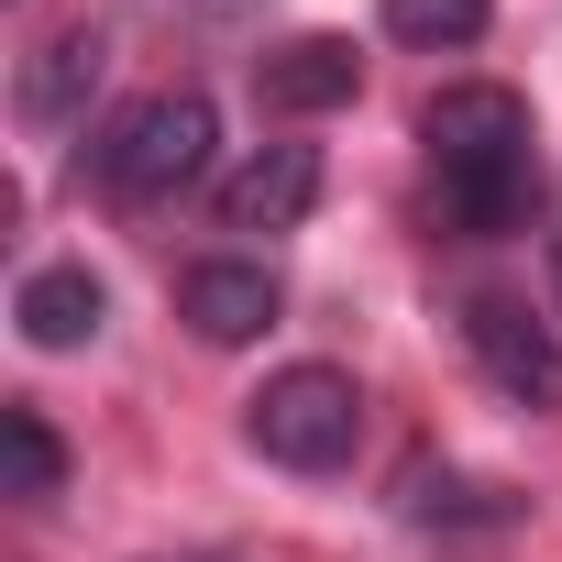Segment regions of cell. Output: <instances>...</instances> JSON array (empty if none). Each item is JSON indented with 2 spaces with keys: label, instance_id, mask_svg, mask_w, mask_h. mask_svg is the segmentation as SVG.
I'll use <instances>...</instances> for the list:
<instances>
[{
  "label": "cell",
  "instance_id": "ba28073f",
  "mask_svg": "<svg viewBox=\"0 0 562 562\" xmlns=\"http://www.w3.org/2000/svg\"><path fill=\"white\" fill-rule=\"evenodd\" d=\"M100 321H111V288L89 265H34L23 299H12V331L34 353H78V342H100Z\"/></svg>",
  "mask_w": 562,
  "mask_h": 562
},
{
  "label": "cell",
  "instance_id": "5b68a950",
  "mask_svg": "<svg viewBox=\"0 0 562 562\" xmlns=\"http://www.w3.org/2000/svg\"><path fill=\"white\" fill-rule=\"evenodd\" d=\"M276 310H288V288H276V265H254V254H210V265H188L177 276V321L199 331V342H254V331H276Z\"/></svg>",
  "mask_w": 562,
  "mask_h": 562
},
{
  "label": "cell",
  "instance_id": "277c9868",
  "mask_svg": "<svg viewBox=\"0 0 562 562\" xmlns=\"http://www.w3.org/2000/svg\"><path fill=\"white\" fill-rule=\"evenodd\" d=\"M463 342H474V364H485L496 397L562 408V342H551V321H529V299H474L463 310Z\"/></svg>",
  "mask_w": 562,
  "mask_h": 562
},
{
  "label": "cell",
  "instance_id": "7c38bea8",
  "mask_svg": "<svg viewBox=\"0 0 562 562\" xmlns=\"http://www.w3.org/2000/svg\"><path fill=\"white\" fill-rule=\"evenodd\" d=\"M155 12H199V23H243L254 0H155Z\"/></svg>",
  "mask_w": 562,
  "mask_h": 562
},
{
  "label": "cell",
  "instance_id": "8fae6325",
  "mask_svg": "<svg viewBox=\"0 0 562 562\" xmlns=\"http://www.w3.org/2000/svg\"><path fill=\"white\" fill-rule=\"evenodd\" d=\"M485 23H496V0H386V34L397 45H430V56L441 45H474Z\"/></svg>",
  "mask_w": 562,
  "mask_h": 562
},
{
  "label": "cell",
  "instance_id": "4fadbf2b",
  "mask_svg": "<svg viewBox=\"0 0 562 562\" xmlns=\"http://www.w3.org/2000/svg\"><path fill=\"white\" fill-rule=\"evenodd\" d=\"M551 288H562V254H551Z\"/></svg>",
  "mask_w": 562,
  "mask_h": 562
},
{
  "label": "cell",
  "instance_id": "52a82bcc",
  "mask_svg": "<svg viewBox=\"0 0 562 562\" xmlns=\"http://www.w3.org/2000/svg\"><path fill=\"white\" fill-rule=\"evenodd\" d=\"M310 199H321V155L310 144H265L254 166L221 177V221L232 232H288V221H310Z\"/></svg>",
  "mask_w": 562,
  "mask_h": 562
},
{
  "label": "cell",
  "instance_id": "8992f818",
  "mask_svg": "<svg viewBox=\"0 0 562 562\" xmlns=\"http://www.w3.org/2000/svg\"><path fill=\"white\" fill-rule=\"evenodd\" d=\"M254 89L276 122H321L364 89V56H353V34H288L276 56H254Z\"/></svg>",
  "mask_w": 562,
  "mask_h": 562
},
{
  "label": "cell",
  "instance_id": "9c48e42d",
  "mask_svg": "<svg viewBox=\"0 0 562 562\" xmlns=\"http://www.w3.org/2000/svg\"><path fill=\"white\" fill-rule=\"evenodd\" d=\"M89 89H100V34H89V23H67V34H45V45L23 56L12 111H23L34 133H67V122L89 111Z\"/></svg>",
  "mask_w": 562,
  "mask_h": 562
},
{
  "label": "cell",
  "instance_id": "6da1fadb",
  "mask_svg": "<svg viewBox=\"0 0 562 562\" xmlns=\"http://www.w3.org/2000/svg\"><path fill=\"white\" fill-rule=\"evenodd\" d=\"M419 144L441 166V210L452 232H518L540 199V155H529V100L496 78H463L419 111Z\"/></svg>",
  "mask_w": 562,
  "mask_h": 562
},
{
  "label": "cell",
  "instance_id": "3957f363",
  "mask_svg": "<svg viewBox=\"0 0 562 562\" xmlns=\"http://www.w3.org/2000/svg\"><path fill=\"white\" fill-rule=\"evenodd\" d=\"M243 430H254L265 463H288V474H331V463H353V441H364V386H353L342 364H288V375H265V386H254Z\"/></svg>",
  "mask_w": 562,
  "mask_h": 562
},
{
  "label": "cell",
  "instance_id": "30bf717a",
  "mask_svg": "<svg viewBox=\"0 0 562 562\" xmlns=\"http://www.w3.org/2000/svg\"><path fill=\"white\" fill-rule=\"evenodd\" d=\"M0 474H12V496H23V507L67 496V441H56V419H45V408H0Z\"/></svg>",
  "mask_w": 562,
  "mask_h": 562
},
{
  "label": "cell",
  "instance_id": "7a4b0ae2",
  "mask_svg": "<svg viewBox=\"0 0 562 562\" xmlns=\"http://www.w3.org/2000/svg\"><path fill=\"white\" fill-rule=\"evenodd\" d=\"M210 144H221V111H210L199 89H155V100H133V111L111 122L100 188L133 199V210H155V199H177V188L210 177Z\"/></svg>",
  "mask_w": 562,
  "mask_h": 562
}]
</instances>
